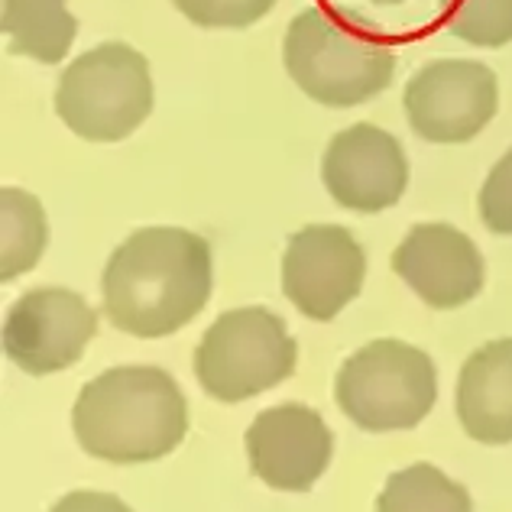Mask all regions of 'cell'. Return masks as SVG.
<instances>
[{
  "instance_id": "2",
  "label": "cell",
  "mask_w": 512,
  "mask_h": 512,
  "mask_svg": "<svg viewBox=\"0 0 512 512\" xmlns=\"http://www.w3.org/2000/svg\"><path fill=\"white\" fill-rule=\"evenodd\" d=\"M72 428L82 451L107 464H150L188 431V402L159 367H111L78 393Z\"/></svg>"
},
{
  "instance_id": "9",
  "label": "cell",
  "mask_w": 512,
  "mask_h": 512,
  "mask_svg": "<svg viewBox=\"0 0 512 512\" xmlns=\"http://www.w3.org/2000/svg\"><path fill=\"white\" fill-rule=\"evenodd\" d=\"M98 334L94 308L72 289H33L4 315V354L23 373L46 376L82 360Z\"/></svg>"
},
{
  "instance_id": "16",
  "label": "cell",
  "mask_w": 512,
  "mask_h": 512,
  "mask_svg": "<svg viewBox=\"0 0 512 512\" xmlns=\"http://www.w3.org/2000/svg\"><path fill=\"white\" fill-rule=\"evenodd\" d=\"M383 512H467L474 509L470 493L431 464H412L396 470L376 496Z\"/></svg>"
},
{
  "instance_id": "15",
  "label": "cell",
  "mask_w": 512,
  "mask_h": 512,
  "mask_svg": "<svg viewBox=\"0 0 512 512\" xmlns=\"http://www.w3.org/2000/svg\"><path fill=\"white\" fill-rule=\"evenodd\" d=\"M0 211H4V250H0V276L4 282L17 279L39 263L49 244V224L39 198L20 188L0 192Z\"/></svg>"
},
{
  "instance_id": "13",
  "label": "cell",
  "mask_w": 512,
  "mask_h": 512,
  "mask_svg": "<svg viewBox=\"0 0 512 512\" xmlns=\"http://www.w3.org/2000/svg\"><path fill=\"white\" fill-rule=\"evenodd\" d=\"M454 409L467 438L490 448L512 444V338L487 341L464 360Z\"/></svg>"
},
{
  "instance_id": "18",
  "label": "cell",
  "mask_w": 512,
  "mask_h": 512,
  "mask_svg": "<svg viewBox=\"0 0 512 512\" xmlns=\"http://www.w3.org/2000/svg\"><path fill=\"white\" fill-rule=\"evenodd\" d=\"M172 4L201 30H247L276 7V0H172Z\"/></svg>"
},
{
  "instance_id": "20",
  "label": "cell",
  "mask_w": 512,
  "mask_h": 512,
  "mask_svg": "<svg viewBox=\"0 0 512 512\" xmlns=\"http://www.w3.org/2000/svg\"><path fill=\"white\" fill-rule=\"evenodd\" d=\"M376 7H396V4H406V0H370Z\"/></svg>"
},
{
  "instance_id": "5",
  "label": "cell",
  "mask_w": 512,
  "mask_h": 512,
  "mask_svg": "<svg viewBox=\"0 0 512 512\" xmlns=\"http://www.w3.org/2000/svg\"><path fill=\"white\" fill-rule=\"evenodd\" d=\"M334 399L363 431L415 428L438 402L435 360L406 341H370L344 360Z\"/></svg>"
},
{
  "instance_id": "4",
  "label": "cell",
  "mask_w": 512,
  "mask_h": 512,
  "mask_svg": "<svg viewBox=\"0 0 512 512\" xmlns=\"http://www.w3.org/2000/svg\"><path fill=\"white\" fill-rule=\"evenodd\" d=\"M56 114L88 143L127 140L153 114V75L143 52L101 43L62 72Z\"/></svg>"
},
{
  "instance_id": "3",
  "label": "cell",
  "mask_w": 512,
  "mask_h": 512,
  "mask_svg": "<svg viewBox=\"0 0 512 512\" xmlns=\"http://www.w3.org/2000/svg\"><path fill=\"white\" fill-rule=\"evenodd\" d=\"M282 62L315 104L347 111L393 85L396 46L338 13L305 7L282 39Z\"/></svg>"
},
{
  "instance_id": "10",
  "label": "cell",
  "mask_w": 512,
  "mask_h": 512,
  "mask_svg": "<svg viewBox=\"0 0 512 512\" xmlns=\"http://www.w3.org/2000/svg\"><path fill=\"white\" fill-rule=\"evenodd\" d=\"M321 182L347 211L380 214L409 188V159L402 143L373 124H354L328 143Z\"/></svg>"
},
{
  "instance_id": "14",
  "label": "cell",
  "mask_w": 512,
  "mask_h": 512,
  "mask_svg": "<svg viewBox=\"0 0 512 512\" xmlns=\"http://www.w3.org/2000/svg\"><path fill=\"white\" fill-rule=\"evenodd\" d=\"M10 56H26L43 65H59L78 36V20L65 0H0Z\"/></svg>"
},
{
  "instance_id": "19",
  "label": "cell",
  "mask_w": 512,
  "mask_h": 512,
  "mask_svg": "<svg viewBox=\"0 0 512 512\" xmlns=\"http://www.w3.org/2000/svg\"><path fill=\"white\" fill-rule=\"evenodd\" d=\"M480 221L496 237H512V150L490 169L477 195Z\"/></svg>"
},
{
  "instance_id": "11",
  "label": "cell",
  "mask_w": 512,
  "mask_h": 512,
  "mask_svg": "<svg viewBox=\"0 0 512 512\" xmlns=\"http://www.w3.org/2000/svg\"><path fill=\"white\" fill-rule=\"evenodd\" d=\"M331 454L334 438L325 419L302 402L263 409L247 428L250 470L273 490H312L328 470Z\"/></svg>"
},
{
  "instance_id": "1",
  "label": "cell",
  "mask_w": 512,
  "mask_h": 512,
  "mask_svg": "<svg viewBox=\"0 0 512 512\" xmlns=\"http://www.w3.org/2000/svg\"><path fill=\"white\" fill-rule=\"evenodd\" d=\"M211 244L185 227H140L120 244L101 276L107 321L153 341L201 315L214 289Z\"/></svg>"
},
{
  "instance_id": "17",
  "label": "cell",
  "mask_w": 512,
  "mask_h": 512,
  "mask_svg": "<svg viewBox=\"0 0 512 512\" xmlns=\"http://www.w3.org/2000/svg\"><path fill=\"white\" fill-rule=\"evenodd\" d=\"M444 30L467 46L500 49L512 43V0H444Z\"/></svg>"
},
{
  "instance_id": "12",
  "label": "cell",
  "mask_w": 512,
  "mask_h": 512,
  "mask_svg": "<svg viewBox=\"0 0 512 512\" xmlns=\"http://www.w3.org/2000/svg\"><path fill=\"white\" fill-rule=\"evenodd\" d=\"M393 269L419 299L438 312L477 299L487 279V263L477 244L454 224H415L393 250Z\"/></svg>"
},
{
  "instance_id": "6",
  "label": "cell",
  "mask_w": 512,
  "mask_h": 512,
  "mask_svg": "<svg viewBox=\"0 0 512 512\" xmlns=\"http://www.w3.org/2000/svg\"><path fill=\"white\" fill-rule=\"evenodd\" d=\"M299 344L263 305L224 312L195 347V380L218 402H247L295 373Z\"/></svg>"
},
{
  "instance_id": "8",
  "label": "cell",
  "mask_w": 512,
  "mask_h": 512,
  "mask_svg": "<svg viewBox=\"0 0 512 512\" xmlns=\"http://www.w3.org/2000/svg\"><path fill=\"white\" fill-rule=\"evenodd\" d=\"M367 253L341 224H308L295 231L282 256V292L312 321H331L360 295Z\"/></svg>"
},
{
  "instance_id": "7",
  "label": "cell",
  "mask_w": 512,
  "mask_h": 512,
  "mask_svg": "<svg viewBox=\"0 0 512 512\" xmlns=\"http://www.w3.org/2000/svg\"><path fill=\"white\" fill-rule=\"evenodd\" d=\"M415 137L428 143H467L496 117V72L474 59L425 62L402 91Z\"/></svg>"
}]
</instances>
